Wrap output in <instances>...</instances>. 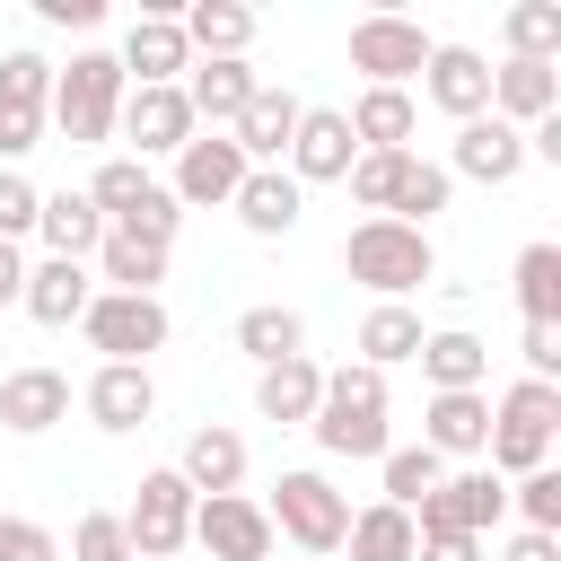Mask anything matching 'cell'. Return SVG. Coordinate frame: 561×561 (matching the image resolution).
Masks as SVG:
<instances>
[{
	"label": "cell",
	"mask_w": 561,
	"mask_h": 561,
	"mask_svg": "<svg viewBox=\"0 0 561 561\" xmlns=\"http://www.w3.org/2000/svg\"><path fill=\"white\" fill-rule=\"evenodd\" d=\"M307 438H316L324 456H342V465H377V456L394 447V438H386V377L359 368V359L324 368V394H316Z\"/></svg>",
	"instance_id": "obj_1"
},
{
	"label": "cell",
	"mask_w": 561,
	"mask_h": 561,
	"mask_svg": "<svg viewBox=\"0 0 561 561\" xmlns=\"http://www.w3.org/2000/svg\"><path fill=\"white\" fill-rule=\"evenodd\" d=\"M123 96H131L123 61L88 44V53H70V61L53 70V105H44V131H61L70 149H105V140H114V114H123Z\"/></svg>",
	"instance_id": "obj_2"
},
{
	"label": "cell",
	"mask_w": 561,
	"mask_h": 561,
	"mask_svg": "<svg viewBox=\"0 0 561 561\" xmlns=\"http://www.w3.org/2000/svg\"><path fill=\"white\" fill-rule=\"evenodd\" d=\"M342 272L359 280V289H377V298H412L421 280H438V245H430V228H403V219H359L351 237H342Z\"/></svg>",
	"instance_id": "obj_3"
},
{
	"label": "cell",
	"mask_w": 561,
	"mask_h": 561,
	"mask_svg": "<svg viewBox=\"0 0 561 561\" xmlns=\"http://www.w3.org/2000/svg\"><path fill=\"white\" fill-rule=\"evenodd\" d=\"M552 438H561V386L517 377V386L491 403V438H482V456H491L500 482H517V473L552 465Z\"/></svg>",
	"instance_id": "obj_4"
},
{
	"label": "cell",
	"mask_w": 561,
	"mask_h": 561,
	"mask_svg": "<svg viewBox=\"0 0 561 561\" xmlns=\"http://www.w3.org/2000/svg\"><path fill=\"white\" fill-rule=\"evenodd\" d=\"M263 517H272V535H289L298 552H342V535H351V500L316 473V465H298V473H280L272 482V500H263Z\"/></svg>",
	"instance_id": "obj_5"
},
{
	"label": "cell",
	"mask_w": 561,
	"mask_h": 561,
	"mask_svg": "<svg viewBox=\"0 0 561 561\" xmlns=\"http://www.w3.org/2000/svg\"><path fill=\"white\" fill-rule=\"evenodd\" d=\"M430 26L421 18H403V9H368V18H351V70L368 79V88H412L421 79V61H430Z\"/></svg>",
	"instance_id": "obj_6"
},
{
	"label": "cell",
	"mask_w": 561,
	"mask_h": 561,
	"mask_svg": "<svg viewBox=\"0 0 561 561\" xmlns=\"http://www.w3.org/2000/svg\"><path fill=\"white\" fill-rule=\"evenodd\" d=\"M79 333H88V351H105V359H123V368H149V351H167L175 316H167V298L96 289V298H88V316H79Z\"/></svg>",
	"instance_id": "obj_7"
},
{
	"label": "cell",
	"mask_w": 561,
	"mask_h": 561,
	"mask_svg": "<svg viewBox=\"0 0 561 561\" xmlns=\"http://www.w3.org/2000/svg\"><path fill=\"white\" fill-rule=\"evenodd\" d=\"M123 535H131V561H175V552L193 543V491H184L175 465L140 473V491H131V508H123Z\"/></svg>",
	"instance_id": "obj_8"
},
{
	"label": "cell",
	"mask_w": 561,
	"mask_h": 561,
	"mask_svg": "<svg viewBox=\"0 0 561 561\" xmlns=\"http://www.w3.org/2000/svg\"><path fill=\"white\" fill-rule=\"evenodd\" d=\"M508 517V482L491 473V465H465V473H447L421 508H412V535H491Z\"/></svg>",
	"instance_id": "obj_9"
},
{
	"label": "cell",
	"mask_w": 561,
	"mask_h": 561,
	"mask_svg": "<svg viewBox=\"0 0 561 561\" xmlns=\"http://www.w3.org/2000/svg\"><path fill=\"white\" fill-rule=\"evenodd\" d=\"M237 184H245V149H237L228 131H193V140L175 149L167 193H175L184 210H228V202H237Z\"/></svg>",
	"instance_id": "obj_10"
},
{
	"label": "cell",
	"mask_w": 561,
	"mask_h": 561,
	"mask_svg": "<svg viewBox=\"0 0 561 561\" xmlns=\"http://www.w3.org/2000/svg\"><path fill=\"white\" fill-rule=\"evenodd\" d=\"M193 543L210 552V561H272V517H263V500L254 491H219V500H193Z\"/></svg>",
	"instance_id": "obj_11"
},
{
	"label": "cell",
	"mask_w": 561,
	"mask_h": 561,
	"mask_svg": "<svg viewBox=\"0 0 561 561\" xmlns=\"http://www.w3.org/2000/svg\"><path fill=\"white\" fill-rule=\"evenodd\" d=\"M123 79L131 88H175L184 70H193V44H184V26H175V9H140L131 26H123Z\"/></svg>",
	"instance_id": "obj_12"
},
{
	"label": "cell",
	"mask_w": 561,
	"mask_h": 561,
	"mask_svg": "<svg viewBox=\"0 0 561 561\" xmlns=\"http://www.w3.org/2000/svg\"><path fill=\"white\" fill-rule=\"evenodd\" d=\"M114 131H123V140H131V158L149 167V158H175L202 123H193L184 88H131V96H123V114H114Z\"/></svg>",
	"instance_id": "obj_13"
},
{
	"label": "cell",
	"mask_w": 561,
	"mask_h": 561,
	"mask_svg": "<svg viewBox=\"0 0 561 561\" xmlns=\"http://www.w3.org/2000/svg\"><path fill=\"white\" fill-rule=\"evenodd\" d=\"M447 175H465V184H517V175H526V131L500 123V114L456 123V140H447Z\"/></svg>",
	"instance_id": "obj_14"
},
{
	"label": "cell",
	"mask_w": 561,
	"mask_h": 561,
	"mask_svg": "<svg viewBox=\"0 0 561 561\" xmlns=\"http://www.w3.org/2000/svg\"><path fill=\"white\" fill-rule=\"evenodd\" d=\"M421 96H430L447 123H473V114H491V61H482L473 44H430Z\"/></svg>",
	"instance_id": "obj_15"
},
{
	"label": "cell",
	"mask_w": 561,
	"mask_h": 561,
	"mask_svg": "<svg viewBox=\"0 0 561 561\" xmlns=\"http://www.w3.org/2000/svg\"><path fill=\"white\" fill-rule=\"evenodd\" d=\"M351 158H359V140H351L342 105H307L298 131H289V184H298V193H307V184H342Z\"/></svg>",
	"instance_id": "obj_16"
},
{
	"label": "cell",
	"mask_w": 561,
	"mask_h": 561,
	"mask_svg": "<svg viewBox=\"0 0 561 561\" xmlns=\"http://www.w3.org/2000/svg\"><path fill=\"white\" fill-rule=\"evenodd\" d=\"M79 403H88V421H96L105 438H131V430H149V412H158V377H149V368H123V359H96V377L79 386Z\"/></svg>",
	"instance_id": "obj_17"
},
{
	"label": "cell",
	"mask_w": 561,
	"mask_h": 561,
	"mask_svg": "<svg viewBox=\"0 0 561 561\" xmlns=\"http://www.w3.org/2000/svg\"><path fill=\"white\" fill-rule=\"evenodd\" d=\"M298 114H307V96L263 79V88L245 96V114L228 123V140L245 149V167H280V158H289V131H298Z\"/></svg>",
	"instance_id": "obj_18"
},
{
	"label": "cell",
	"mask_w": 561,
	"mask_h": 561,
	"mask_svg": "<svg viewBox=\"0 0 561 561\" xmlns=\"http://www.w3.org/2000/svg\"><path fill=\"white\" fill-rule=\"evenodd\" d=\"M70 421V377L61 368H9L0 377V430L9 438H44Z\"/></svg>",
	"instance_id": "obj_19"
},
{
	"label": "cell",
	"mask_w": 561,
	"mask_h": 561,
	"mask_svg": "<svg viewBox=\"0 0 561 561\" xmlns=\"http://www.w3.org/2000/svg\"><path fill=\"white\" fill-rule=\"evenodd\" d=\"M175 88H184V105H193L202 131H228V123L245 114V96L263 88V70H254V61H193Z\"/></svg>",
	"instance_id": "obj_20"
},
{
	"label": "cell",
	"mask_w": 561,
	"mask_h": 561,
	"mask_svg": "<svg viewBox=\"0 0 561 561\" xmlns=\"http://www.w3.org/2000/svg\"><path fill=\"white\" fill-rule=\"evenodd\" d=\"M88 298H96V272L88 263H61V254H44V263H26V289H18V307L35 316V324H79L88 316Z\"/></svg>",
	"instance_id": "obj_21"
},
{
	"label": "cell",
	"mask_w": 561,
	"mask_h": 561,
	"mask_svg": "<svg viewBox=\"0 0 561 561\" xmlns=\"http://www.w3.org/2000/svg\"><path fill=\"white\" fill-rule=\"evenodd\" d=\"M316 394H324V359H272L254 368V421H280V430H307L316 421Z\"/></svg>",
	"instance_id": "obj_22"
},
{
	"label": "cell",
	"mask_w": 561,
	"mask_h": 561,
	"mask_svg": "<svg viewBox=\"0 0 561 561\" xmlns=\"http://www.w3.org/2000/svg\"><path fill=\"white\" fill-rule=\"evenodd\" d=\"M237 228L245 237H289L298 219H307V193L289 184V167H245V184H237Z\"/></svg>",
	"instance_id": "obj_23"
},
{
	"label": "cell",
	"mask_w": 561,
	"mask_h": 561,
	"mask_svg": "<svg viewBox=\"0 0 561 561\" xmlns=\"http://www.w3.org/2000/svg\"><path fill=\"white\" fill-rule=\"evenodd\" d=\"M421 377H430V394H473L482 377H491V342L482 333H465V324H438V333H421Z\"/></svg>",
	"instance_id": "obj_24"
},
{
	"label": "cell",
	"mask_w": 561,
	"mask_h": 561,
	"mask_svg": "<svg viewBox=\"0 0 561 561\" xmlns=\"http://www.w3.org/2000/svg\"><path fill=\"white\" fill-rule=\"evenodd\" d=\"M175 26L193 44V61H245V44H254V9L245 0H184Z\"/></svg>",
	"instance_id": "obj_25"
},
{
	"label": "cell",
	"mask_w": 561,
	"mask_h": 561,
	"mask_svg": "<svg viewBox=\"0 0 561 561\" xmlns=\"http://www.w3.org/2000/svg\"><path fill=\"white\" fill-rule=\"evenodd\" d=\"M491 114L500 123H543V114H561V61H500L491 70Z\"/></svg>",
	"instance_id": "obj_26"
},
{
	"label": "cell",
	"mask_w": 561,
	"mask_h": 561,
	"mask_svg": "<svg viewBox=\"0 0 561 561\" xmlns=\"http://www.w3.org/2000/svg\"><path fill=\"white\" fill-rule=\"evenodd\" d=\"M482 438H491V394L473 386V394H430V412H421V447L447 465V456H482Z\"/></svg>",
	"instance_id": "obj_27"
},
{
	"label": "cell",
	"mask_w": 561,
	"mask_h": 561,
	"mask_svg": "<svg viewBox=\"0 0 561 561\" xmlns=\"http://www.w3.org/2000/svg\"><path fill=\"white\" fill-rule=\"evenodd\" d=\"M175 473H184V491H193V500H219V491H237V482H245V438H237V430H219V421H202V430L184 438Z\"/></svg>",
	"instance_id": "obj_28"
},
{
	"label": "cell",
	"mask_w": 561,
	"mask_h": 561,
	"mask_svg": "<svg viewBox=\"0 0 561 561\" xmlns=\"http://www.w3.org/2000/svg\"><path fill=\"white\" fill-rule=\"evenodd\" d=\"M35 237H44V254H61V263H88L96 245H105V219H96V202L88 193H44L35 202Z\"/></svg>",
	"instance_id": "obj_29"
},
{
	"label": "cell",
	"mask_w": 561,
	"mask_h": 561,
	"mask_svg": "<svg viewBox=\"0 0 561 561\" xmlns=\"http://www.w3.org/2000/svg\"><path fill=\"white\" fill-rule=\"evenodd\" d=\"M342 123H351L359 149H412L421 105H412V88H359V96L342 105Z\"/></svg>",
	"instance_id": "obj_30"
},
{
	"label": "cell",
	"mask_w": 561,
	"mask_h": 561,
	"mask_svg": "<svg viewBox=\"0 0 561 561\" xmlns=\"http://www.w3.org/2000/svg\"><path fill=\"white\" fill-rule=\"evenodd\" d=\"M88 272H96V289L158 298V280H167V245H140V237H114V228H105V245L88 254Z\"/></svg>",
	"instance_id": "obj_31"
},
{
	"label": "cell",
	"mask_w": 561,
	"mask_h": 561,
	"mask_svg": "<svg viewBox=\"0 0 561 561\" xmlns=\"http://www.w3.org/2000/svg\"><path fill=\"white\" fill-rule=\"evenodd\" d=\"M237 351H245L254 368L298 359V351H307V316H298V307H280V298H263V307H245V316H237Z\"/></svg>",
	"instance_id": "obj_32"
},
{
	"label": "cell",
	"mask_w": 561,
	"mask_h": 561,
	"mask_svg": "<svg viewBox=\"0 0 561 561\" xmlns=\"http://www.w3.org/2000/svg\"><path fill=\"white\" fill-rule=\"evenodd\" d=\"M421 333H430V324H421L412 307H394V298H377V307L359 316V368H377V377H386V368H403V359L421 351Z\"/></svg>",
	"instance_id": "obj_33"
},
{
	"label": "cell",
	"mask_w": 561,
	"mask_h": 561,
	"mask_svg": "<svg viewBox=\"0 0 561 561\" xmlns=\"http://www.w3.org/2000/svg\"><path fill=\"white\" fill-rule=\"evenodd\" d=\"M447 193H456V175L438 167V158H403V175H394V202H386V219H403V228H430L438 210H447Z\"/></svg>",
	"instance_id": "obj_34"
},
{
	"label": "cell",
	"mask_w": 561,
	"mask_h": 561,
	"mask_svg": "<svg viewBox=\"0 0 561 561\" xmlns=\"http://www.w3.org/2000/svg\"><path fill=\"white\" fill-rule=\"evenodd\" d=\"M412 517L394 508V500H377V508H351V535H342V552L351 561H412Z\"/></svg>",
	"instance_id": "obj_35"
},
{
	"label": "cell",
	"mask_w": 561,
	"mask_h": 561,
	"mask_svg": "<svg viewBox=\"0 0 561 561\" xmlns=\"http://www.w3.org/2000/svg\"><path fill=\"white\" fill-rule=\"evenodd\" d=\"M517 307H526V324H561V245L552 237H535L526 254H517Z\"/></svg>",
	"instance_id": "obj_36"
},
{
	"label": "cell",
	"mask_w": 561,
	"mask_h": 561,
	"mask_svg": "<svg viewBox=\"0 0 561 561\" xmlns=\"http://www.w3.org/2000/svg\"><path fill=\"white\" fill-rule=\"evenodd\" d=\"M500 35H508V61H561V0H517Z\"/></svg>",
	"instance_id": "obj_37"
},
{
	"label": "cell",
	"mask_w": 561,
	"mask_h": 561,
	"mask_svg": "<svg viewBox=\"0 0 561 561\" xmlns=\"http://www.w3.org/2000/svg\"><path fill=\"white\" fill-rule=\"evenodd\" d=\"M149 184H158V175H149L140 158H105V167H96L79 193H88V202H96V219L114 228V219H131V210H140V193H149Z\"/></svg>",
	"instance_id": "obj_38"
},
{
	"label": "cell",
	"mask_w": 561,
	"mask_h": 561,
	"mask_svg": "<svg viewBox=\"0 0 561 561\" xmlns=\"http://www.w3.org/2000/svg\"><path fill=\"white\" fill-rule=\"evenodd\" d=\"M377 473H386V500H394L403 517H412V508H421V500L447 482V465H438L430 447H386V456H377Z\"/></svg>",
	"instance_id": "obj_39"
},
{
	"label": "cell",
	"mask_w": 561,
	"mask_h": 561,
	"mask_svg": "<svg viewBox=\"0 0 561 561\" xmlns=\"http://www.w3.org/2000/svg\"><path fill=\"white\" fill-rule=\"evenodd\" d=\"M508 508L526 517V535H561V465H535L508 482Z\"/></svg>",
	"instance_id": "obj_40"
},
{
	"label": "cell",
	"mask_w": 561,
	"mask_h": 561,
	"mask_svg": "<svg viewBox=\"0 0 561 561\" xmlns=\"http://www.w3.org/2000/svg\"><path fill=\"white\" fill-rule=\"evenodd\" d=\"M175 228H184V202H175L167 184H149V193H140V210H131V219H114V237H140V245H167V254H175Z\"/></svg>",
	"instance_id": "obj_41"
},
{
	"label": "cell",
	"mask_w": 561,
	"mask_h": 561,
	"mask_svg": "<svg viewBox=\"0 0 561 561\" xmlns=\"http://www.w3.org/2000/svg\"><path fill=\"white\" fill-rule=\"evenodd\" d=\"M0 105L44 114V105H53V61H44V53H9V61H0Z\"/></svg>",
	"instance_id": "obj_42"
},
{
	"label": "cell",
	"mask_w": 561,
	"mask_h": 561,
	"mask_svg": "<svg viewBox=\"0 0 561 561\" xmlns=\"http://www.w3.org/2000/svg\"><path fill=\"white\" fill-rule=\"evenodd\" d=\"M70 561H131V535H123V508H88L70 526Z\"/></svg>",
	"instance_id": "obj_43"
},
{
	"label": "cell",
	"mask_w": 561,
	"mask_h": 561,
	"mask_svg": "<svg viewBox=\"0 0 561 561\" xmlns=\"http://www.w3.org/2000/svg\"><path fill=\"white\" fill-rule=\"evenodd\" d=\"M35 202H44L35 175H26V167H0V237H9V245L35 237Z\"/></svg>",
	"instance_id": "obj_44"
},
{
	"label": "cell",
	"mask_w": 561,
	"mask_h": 561,
	"mask_svg": "<svg viewBox=\"0 0 561 561\" xmlns=\"http://www.w3.org/2000/svg\"><path fill=\"white\" fill-rule=\"evenodd\" d=\"M0 561H61V535L35 526V517H9V508H0Z\"/></svg>",
	"instance_id": "obj_45"
},
{
	"label": "cell",
	"mask_w": 561,
	"mask_h": 561,
	"mask_svg": "<svg viewBox=\"0 0 561 561\" xmlns=\"http://www.w3.org/2000/svg\"><path fill=\"white\" fill-rule=\"evenodd\" d=\"M44 149V114H26V105H0V167H26Z\"/></svg>",
	"instance_id": "obj_46"
},
{
	"label": "cell",
	"mask_w": 561,
	"mask_h": 561,
	"mask_svg": "<svg viewBox=\"0 0 561 561\" xmlns=\"http://www.w3.org/2000/svg\"><path fill=\"white\" fill-rule=\"evenodd\" d=\"M526 377L561 386V324H526Z\"/></svg>",
	"instance_id": "obj_47"
},
{
	"label": "cell",
	"mask_w": 561,
	"mask_h": 561,
	"mask_svg": "<svg viewBox=\"0 0 561 561\" xmlns=\"http://www.w3.org/2000/svg\"><path fill=\"white\" fill-rule=\"evenodd\" d=\"M412 561H482V535H421Z\"/></svg>",
	"instance_id": "obj_48"
},
{
	"label": "cell",
	"mask_w": 561,
	"mask_h": 561,
	"mask_svg": "<svg viewBox=\"0 0 561 561\" xmlns=\"http://www.w3.org/2000/svg\"><path fill=\"white\" fill-rule=\"evenodd\" d=\"M35 18H44V26H96L105 0H35Z\"/></svg>",
	"instance_id": "obj_49"
},
{
	"label": "cell",
	"mask_w": 561,
	"mask_h": 561,
	"mask_svg": "<svg viewBox=\"0 0 561 561\" xmlns=\"http://www.w3.org/2000/svg\"><path fill=\"white\" fill-rule=\"evenodd\" d=\"M500 561H561V535H526V526H517V535L500 543Z\"/></svg>",
	"instance_id": "obj_50"
},
{
	"label": "cell",
	"mask_w": 561,
	"mask_h": 561,
	"mask_svg": "<svg viewBox=\"0 0 561 561\" xmlns=\"http://www.w3.org/2000/svg\"><path fill=\"white\" fill-rule=\"evenodd\" d=\"M18 289H26V254L0 237V307H18Z\"/></svg>",
	"instance_id": "obj_51"
}]
</instances>
